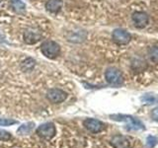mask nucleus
Listing matches in <instances>:
<instances>
[{
    "label": "nucleus",
    "instance_id": "nucleus-6",
    "mask_svg": "<svg viewBox=\"0 0 158 148\" xmlns=\"http://www.w3.org/2000/svg\"><path fill=\"white\" fill-rule=\"evenodd\" d=\"M37 133L39 136H41L42 138L44 139H51L52 136L56 134V127H54L53 123L52 122H47L44 125H40L37 128Z\"/></svg>",
    "mask_w": 158,
    "mask_h": 148
},
{
    "label": "nucleus",
    "instance_id": "nucleus-1",
    "mask_svg": "<svg viewBox=\"0 0 158 148\" xmlns=\"http://www.w3.org/2000/svg\"><path fill=\"white\" fill-rule=\"evenodd\" d=\"M110 117L113 121L126 122L127 125V130H145L144 125L138 118L130 115H112Z\"/></svg>",
    "mask_w": 158,
    "mask_h": 148
},
{
    "label": "nucleus",
    "instance_id": "nucleus-12",
    "mask_svg": "<svg viewBox=\"0 0 158 148\" xmlns=\"http://www.w3.org/2000/svg\"><path fill=\"white\" fill-rule=\"evenodd\" d=\"M140 100L146 105H153L158 103V96L155 94H145L140 98Z\"/></svg>",
    "mask_w": 158,
    "mask_h": 148
},
{
    "label": "nucleus",
    "instance_id": "nucleus-16",
    "mask_svg": "<svg viewBox=\"0 0 158 148\" xmlns=\"http://www.w3.org/2000/svg\"><path fill=\"white\" fill-rule=\"evenodd\" d=\"M16 122L15 121H10V120H1L0 118V125H14V123Z\"/></svg>",
    "mask_w": 158,
    "mask_h": 148
},
{
    "label": "nucleus",
    "instance_id": "nucleus-11",
    "mask_svg": "<svg viewBox=\"0 0 158 148\" xmlns=\"http://www.w3.org/2000/svg\"><path fill=\"white\" fill-rule=\"evenodd\" d=\"M62 8V0H48L46 2L47 11L51 13H57Z\"/></svg>",
    "mask_w": 158,
    "mask_h": 148
},
{
    "label": "nucleus",
    "instance_id": "nucleus-4",
    "mask_svg": "<svg viewBox=\"0 0 158 148\" xmlns=\"http://www.w3.org/2000/svg\"><path fill=\"white\" fill-rule=\"evenodd\" d=\"M46 97L48 100L52 104H60L66 100L67 93L61 90V89L52 88V89H49L47 92Z\"/></svg>",
    "mask_w": 158,
    "mask_h": 148
},
{
    "label": "nucleus",
    "instance_id": "nucleus-5",
    "mask_svg": "<svg viewBox=\"0 0 158 148\" xmlns=\"http://www.w3.org/2000/svg\"><path fill=\"white\" fill-rule=\"evenodd\" d=\"M112 39L113 41L118 44H127L130 43L131 36L126 30L123 29H116L114 30L112 34Z\"/></svg>",
    "mask_w": 158,
    "mask_h": 148
},
{
    "label": "nucleus",
    "instance_id": "nucleus-9",
    "mask_svg": "<svg viewBox=\"0 0 158 148\" xmlns=\"http://www.w3.org/2000/svg\"><path fill=\"white\" fill-rule=\"evenodd\" d=\"M132 22L135 24V26L138 29H142L145 28L148 24V18L147 14L144 12H140V11H136L132 14Z\"/></svg>",
    "mask_w": 158,
    "mask_h": 148
},
{
    "label": "nucleus",
    "instance_id": "nucleus-8",
    "mask_svg": "<svg viewBox=\"0 0 158 148\" xmlns=\"http://www.w3.org/2000/svg\"><path fill=\"white\" fill-rule=\"evenodd\" d=\"M83 125L85 126L86 130H88L92 133H98L101 132L105 125L104 123L98 120H95V118H86L85 121H83Z\"/></svg>",
    "mask_w": 158,
    "mask_h": 148
},
{
    "label": "nucleus",
    "instance_id": "nucleus-7",
    "mask_svg": "<svg viewBox=\"0 0 158 148\" xmlns=\"http://www.w3.org/2000/svg\"><path fill=\"white\" fill-rule=\"evenodd\" d=\"M24 42L28 44H34L42 39V34L35 28H29L23 34Z\"/></svg>",
    "mask_w": 158,
    "mask_h": 148
},
{
    "label": "nucleus",
    "instance_id": "nucleus-17",
    "mask_svg": "<svg viewBox=\"0 0 158 148\" xmlns=\"http://www.w3.org/2000/svg\"><path fill=\"white\" fill-rule=\"evenodd\" d=\"M151 117L154 121H158V107L152 110V112H151Z\"/></svg>",
    "mask_w": 158,
    "mask_h": 148
},
{
    "label": "nucleus",
    "instance_id": "nucleus-2",
    "mask_svg": "<svg viewBox=\"0 0 158 148\" xmlns=\"http://www.w3.org/2000/svg\"><path fill=\"white\" fill-rule=\"evenodd\" d=\"M41 51L44 56L49 59L56 58L61 52L60 46L54 41H46L42 43Z\"/></svg>",
    "mask_w": 158,
    "mask_h": 148
},
{
    "label": "nucleus",
    "instance_id": "nucleus-13",
    "mask_svg": "<svg viewBox=\"0 0 158 148\" xmlns=\"http://www.w3.org/2000/svg\"><path fill=\"white\" fill-rule=\"evenodd\" d=\"M158 143V139L153 135H149L146 138V148H154Z\"/></svg>",
    "mask_w": 158,
    "mask_h": 148
},
{
    "label": "nucleus",
    "instance_id": "nucleus-10",
    "mask_svg": "<svg viewBox=\"0 0 158 148\" xmlns=\"http://www.w3.org/2000/svg\"><path fill=\"white\" fill-rule=\"evenodd\" d=\"M111 145L114 148H131V141L127 136L115 135L111 139Z\"/></svg>",
    "mask_w": 158,
    "mask_h": 148
},
{
    "label": "nucleus",
    "instance_id": "nucleus-14",
    "mask_svg": "<svg viewBox=\"0 0 158 148\" xmlns=\"http://www.w3.org/2000/svg\"><path fill=\"white\" fill-rule=\"evenodd\" d=\"M149 57L153 62L158 63V46L152 47L149 49Z\"/></svg>",
    "mask_w": 158,
    "mask_h": 148
},
{
    "label": "nucleus",
    "instance_id": "nucleus-3",
    "mask_svg": "<svg viewBox=\"0 0 158 148\" xmlns=\"http://www.w3.org/2000/svg\"><path fill=\"white\" fill-rule=\"evenodd\" d=\"M105 78L109 84L111 85H121L123 81L122 72L115 67L108 68L105 72Z\"/></svg>",
    "mask_w": 158,
    "mask_h": 148
},
{
    "label": "nucleus",
    "instance_id": "nucleus-15",
    "mask_svg": "<svg viewBox=\"0 0 158 148\" xmlns=\"http://www.w3.org/2000/svg\"><path fill=\"white\" fill-rule=\"evenodd\" d=\"M10 137H11V135H10L8 132L4 130H0V139L1 140H8L10 139Z\"/></svg>",
    "mask_w": 158,
    "mask_h": 148
}]
</instances>
